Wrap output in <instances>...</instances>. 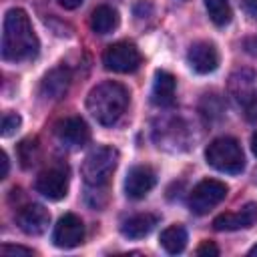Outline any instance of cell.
<instances>
[{
	"label": "cell",
	"mask_w": 257,
	"mask_h": 257,
	"mask_svg": "<svg viewBox=\"0 0 257 257\" xmlns=\"http://www.w3.org/2000/svg\"><path fill=\"white\" fill-rule=\"evenodd\" d=\"M187 60L195 72L209 74V72L217 70V66H219V52L213 42L201 40V42L191 44V48L187 52Z\"/></svg>",
	"instance_id": "7c38bea8"
},
{
	"label": "cell",
	"mask_w": 257,
	"mask_h": 257,
	"mask_svg": "<svg viewBox=\"0 0 257 257\" xmlns=\"http://www.w3.org/2000/svg\"><path fill=\"white\" fill-rule=\"evenodd\" d=\"M251 149H253V153L257 155V133L251 137Z\"/></svg>",
	"instance_id": "1f68e13d"
},
{
	"label": "cell",
	"mask_w": 257,
	"mask_h": 257,
	"mask_svg": "<svg viewBox=\"0 0 257 257\" xmlns=\"http://www.w3.org/2000/svg\"><path fill=\"white\" fill-rule=\"evenodd\" d=\"M229 92L239 104L247 108L257 100V74L249 68L233 72L229 78Z\"/></svg>",
	"instance_id": "30bf717a"
},
{
	"label": "cell",
	"mask_w": 257,
	"mask_h": 257,
	"mask_svg": "<svg viewBox=\"0 0 257 257\" xmlns=\"http://www.w3.org/2000/svg\"><path fill=\"white\" fill-rule=\"evenodd\" d=\"M82 239H84V225H82V221L76 215L66 213L54 225L52 241H54L56 247H60V249H72V247L80 245Z\"/></svg>",
	"instance_id": "ba28073f"
},
{
	"label": "cell",
	"mask_w": 257,
	"mask_h": 257,
	"mask_svg": "<svg viewBox=\"0 0 257 257\" xmlns=\"http://www.w3.org/2000/svg\"><path fill=\"white\" fill-rule=\"evenodd\" d=\"M72 82V72L66 66H56L52 70H48L40 82V94L48 100H58L62 98Z\"/></svg>",
	"instance_id": "9a60e30c"
},
{
	"label": "cell",
	"mask_w": 257,
	"mask_h": 257,
	"mask_svg": "<svg viewBox=\"0 0 257 257\" xmlns=\"http://www.w3.org/2000/svg\"><path fill=\"white\" fill-rule=\"evenodd\" d=\"M207 12L211 16V20L217 26H225L231 22V6L229 0H205Z\"/></svg>",
	"instance_id": "ffe728a7"
},
{
	"label": "cell",
	"mask_w": 257,
	"mask_h": 257,
	"mask_svg": "<svg viewBox=\"0 0 257 257\" xmlns=\"http://www.w3.org/2000/svg\"><path fill=\"white\" fill-rule=\"evenodd\" d=\"M54 135L66 149H80L90 141V128L80 116H68L56 122Z\"/></svg>",
	"instance_id": "52a82bcc"
},
{
	"label": "cell",
	"mask_w": 257,
	"mask_h": 257,
	"mask_svg": "<svg viewBox=\"0 0 257 257\" xmlns=\"http://www.w3.org/2000/svg\"><path fill=\"white\" fill-rule=\"evenodd\" d=\"M8 169H10V163H8V155L2 153V179L8 177Z\"/></svg>",
	"instance_id": "4dcf8cb0"
},
{
	"label": "cell",
	"mask_w": 257,
	"mask_h": 257,
	"mask_svg": "<svg viewBox=\"0 0 257 257\" xmlns=\"http://www.w3.org/2000/svg\"><path fill=\"white\" fill-rule=\"evenodd\" d=\"M82 2H84V0H58V4H60L62 8H66V10H74V8H78Z\"/></svg>",
	"instance_id": "83f0119b"
},
{
	"label": "cell",
	"mask_w": 257,
	"mask_h": 257,
	"mask_svg": "<svg viewBox=\"0 0 257 257\" xmlns=\"http://www.w3.org/2000/svg\"><path fill=\"white\" fill-rule=\"evenodd\" d=\"M141 60L143 58H141L139 48L133 42H124V40L110 44L102 54L104 68L112 72H120V74L135 72L141 66Z\"/></svg>",
	"instance_id": "8992f818"
},
{
	"label": "cell",
	"mask_w": 257,
	"mask_h": 257,
	"mask_svg": "<svg viewBox=\"0 0 257 257\" xmlns=\"http://www.w3.org/2000/svg\"><path fill=\"white\" fill-rule=\"evenodd\" d=\"M257 223V203H247L235 213H223L215 217L213 227L217 231H237V229H249Z\"/></svg>",
	"instance_id": "5bb4252c"
},
{
	"label": "cell",
	"mask_w": 257,
	"mask_h": 257,
	"mask_svg": "<svg viewBox=\"0 0 257 257\" xmlns=\"http://www.w3.org/2000/svg\"><path fill=\"white\" fill-rule=\"evenodd\" d=\"M243 6H245V10L249 14L257 16V0H243Z\"/></svg>",
	"instance_id": "f1b7e54d"
},
{
	"label": "cell",
	"mask_w": 257,
	"mask_h": 257,
	"mask_svg": "<svg viewBox=\"0 0 257 257\" xmlns=\"http://www.w3.org/2000/svg\"><path fill=\"white\" fill-rule=\"evenodd\" d=\"M0 253L2 255H32L34 251L28 247H20V245H2Z\"/></svg>",
	"instance_id": "cb8c5ba5"
},
{
	"label": "cell",
	"mask_w": 257,
	"mask_h": 257,
	"mask_svg": "<svg viewBox=\"0 0 257 257\" xmlns=\"http://www.w3.org/2000/svg\"><path fill=\"white\" fill-rule=\"evenodd\" d=\"M20 122H22L20 120V114H16V112H4V116H2V137L14 135L18 131Z\"/></svg>",
	"instance_id": "603a6c76"
},
{
	"label": "cell",
	"mask_w": 257,
	"mask_h": 257,
	"mask_svg": "<svg viewBox=\"0 0 257 257\" xmlns=\"http://www.w3.org/2000/svg\"><path fill=\"white\" fill-rule=\"evenodd\" d=\"M247 118L249 120H257V100L247 106Z\"/></svg>",
	"instance_id": "f546056e"
},
{
	"label": "cell",
	"mask_w": 257,
	"mask_h": 257,
	"mask_svg": "<svg viewBox=\"0 0 257 257\" xmlns=\"http://www.w3.org/2000/svg\"><path fill=\"white\" fill-rule=\"evenodd\" d=\"M40 42L32 30L30 18L22 8H10L2 26V58L10 62L30 60L38 54Z\"/></svg>",
	"instance_id": "6da1fadb"
},
{
	"label": "cell",
	"mask_w": 257,
	"mask_h": 257,
	"mask_svg": "<svg viewBox=\"0 0 257 257\" xmlns=\"http://www.w3.org/2000/svg\"><path fill=\"white\" fill-rule=\"evenodd\" d=\"M157 185V173L149 165H137L126 173L124 193L128 199H143Z\"/></svg>",
	"instance_id": "8fae6325"
},
{
	"label": "cell",
	"mask_w": 257,
	"mask_h": 257,
	"mask_svg": "<svg viewBox=\"0 0 257 257\" xmlns=\"http://www.w3.org/2000/svg\"><path fill=\"white\" fill-rule=\"evenodd\" d=\"M201 112L203 116H209V120L219 118L223 114V100L217 94H205L201 100Z\"/></svg>",
	"instance_id": "7402d4cb"
},
{
	"label": "cell",
	"mask_w": 257,
	"mask_h": 257,
	"mask_svg": "<svg viewBox=\"0 0 257 257\" xmlns=\"http://www.w3.org/2000/svg\"><path fill=\"white\" fill-rule=\"evenodd\" d=\"M36 191L50 199V201H60L66 197L68 193V177H66V171L58 169V167H52V169H46L38 175L36 179Z\"/></svg>",
	"instance_id": "9c48e42d"
},
{
	"label": "cell",
	"mask_w": 257,
	"mask_h": 257,
	"mask_svg": "<svg viewBox=\"0 0 257 257\" xmlns=\"http://www.w3.org/2000/svg\"><path fill=\"white\" fill-rule=\"evenodd\" d=\"M16 223L18 227L26 233V235H42L46 229H48V223H50V213L38 205V203H32V205H26L18 211L16 215Z\"/></svg>",
	"instance_id": "4fadbf2b"
},
{
	"label": "cell",
	"mask_w": 257,
	"mask_h": 257,
	"mask_svg": "<svg viewBox=\"0 0 257 257\" xmlns=\"http://www.w3.org/2000/svg\"><path fill=\"white\" fill-rule=\"evenodd\" d=\"M249 255H257V245H255V247H251V249H249Z\"/></svg>",
	"instance_id": "d6a6232c"
},
{
	"label": "cell",
	"mask_w": 257,
	"mask_h": 257,
	"mask_svg": "<svg viewBox=\"0 0 257 257\" xmlns=\"http://www.w3.org/2000/svg\"><path fill=\"white\" fill-rule=\"evenodd\" d=\"M227 185L217 179H203L189 195V207L195 215H205L227 197Z\"/></svg>",
	"instance_id": "5b68a950"
},
{
	"label": "cell",
	"mask_w": 257,
	"mask_h": 257,
	"mask_svg": "<svg viewBox=\"0 0 257 257\" xmlns=\"http://www.w3.org/2000/svg\"><path fill=\"white\" fill-rule=\"evenodd\" d=\"M197 255H211V257H217L219 255V249L213 241H203L199 247H197Z\"/></svg>",
	"instance_id": "d4e9b609"
},
{
	"label": "cell",
	"mask_w": 257,
	"mask_h": 257,
	"mask_svg": "<svg viewBox=\"0 0 257 257\" xmlns=\"http://www.w3.org/2000/svg\"><path fill=\"white\" fill-rule=\"evenodd\" d=\"M205 159L213 169L221 173L235 175V173H241L245 167L243 149L233 137H219L211 141L209 147L205 149Z\"/></svg>",
	"instance_id": "277c9868"
},
{
	"label": "cell",
	"mask_w": 257,
	"mask_h": 257,
	"mask_svg": "<svg viewBox=\"0 0 257 257\" xmlns=\"http://www.w3.org/2000/svg\"><path fill=\"white\" fill-rule=\"evenodd\" d=\"M118 26V12L106 4L96 6L90 14V28L96 34H108Z\"/></svg>",
	"instance_id": "ac0fdd59"
},
{
	"label": "cell",
	"mask_w": 257,
	"mask_h": 257,
	"mask_svg": "<svg viewBox=\"0 0 257 257\" xmlns=\"http://www.w3.org/2000/svg\"><path fill=\"white\" fill-rule=\"evenodd\" d=\"M161 245H163V249H165L167 253H171V255L181 253V251L185 249V245H187V231H185V227H181V225H171V227H167V229L161 233Z\"/></svg>",
	"instance_id": "d6986e66"
},
{
	"label": "cell",
	"mask_w": 257,
	"mask_h": 257,
	"mask_svg": "<svg viewBox=\"0 0 257 257\" xmlns=\"http://www.w3.org/2000/svg\"><path fill=\"white\" fill-rule=\"evenodd\" d=\"M151 12H153V6H151V2H149V0H139V4L135 6V14H137L139 18L149 16Z\"/></svg>",
	"instance_id": "484cf974"
},
{
	"label": "cell",
	"mask_w": 257,
	"mask_h": 257,
	"mask_svg": "<svg viewBox=\"0 0 257 257\" xmlns=\"http://www.w3.org/2000/svg\"><path fill=\"white\" fill-rule=\"evenodd\" d=\"M243 48H245L251 56H257V36H249V38H245Z\"/></svg>",
	"instance_id": "4316f807"
},
{
	"label": "cell",
	"mask_w": 257,
	"mask_h": 257,
	"mask_svg": "<svg viewBox=\"0 0 257 257\" xmlns=\"http://www.w3.org/2000/svg\"><path fill=\"white\" fill-rule=\"evenodd\" d=\"M38 157H40V147L36 139H26L18 145V159L24 169H30L38 161Z\"/></svg>",
	"instance_id": "44dd1931"
},
{
	"label": "cell",
	"mask_w": 257,
	"mask_h": 257,
	"mask_svg": "<svg viewBox=\"0 0 257 257\" xmlns=\"http://www.w3.org/2000/svg\"><path fill=\"white\" fill-rule=\"evenodd\" d=\"M118 163V151L112 147H98L90 151L82 163V179L92 189H104Z\"/></svg>",
	"instance_id": "3957f363"
},
{
	"label": "cell",
	"mask_w": 257,
	"mask_h": 257,
	"mask_svg": "<svg viewBox=\"0 0 257 257\" xmlns=\"http://www.w3.org/2000/svg\"><path fill=\"white\" fill-rule=\"evenodd\" d=\"M157 225V217L151 215V213H139V215H133L131 219H126L120 227V233L128 239H141V237H147Z\"/></svg>",
	"instance_id": "e0dca14e"
},
{
	"label": "cell",
	"mask_w": 257,
	"mask_h": 257,
	"mask_svg": "<svg viewBox=\"0 0 257 257\" xmlns=\"http://www.w3.org/2000/svg\"><path fill=\"white\" fill-rule=\"evenodd\" d=\"M128 106V90L114 80H106L96 84L86 98V108L88 112L96 118V122L110 126L114 124L122 112Z\"/></svg>",
	"instance_id": "7a4b0ae2"
},
{
	"label": "cell",
	"mask_w": 257,
	"mask_h": 257,
	"mask_svg": "<svg viewBox=\"0 0 257 257\" xmlns=\"http://www.w3.org/2000/svg\"><path fill=\"white\" fill-rule=\"evenodd\" d=\"M175 88H177V78L167 70H157L151 100L157 106H171L175 102Z\"/></svg>",
	"instance_id": "2e32d148"
}]
</instances>
